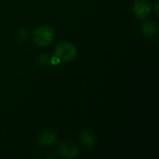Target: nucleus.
<instances>
[{
    "label": "nucleus",
    "instance_id": "obj_4",
    "mask_svg": "<svg viewBox=\"0 0 159 159\" xmlns=\"http://www.w3.org/2000/svg\"><path fill=\"white\" fill-rule=\"evenodd\" d=\"M133 13L140 19L146 18L151 12V6L147 0H135L132 7Z\"/></svg>",
    "mask_w": 159,
    "mask_h": 159
},
{
    "label": "nucleus",
    "instance_id": "obj_7",
    "mask_svg": "<svg viewBox=\"0 0 159 159\" xmlns=\"http://www.w3.org/2000/svg\"><path fill=\"white\" fill-rule=\"evenodd\" d=\"M141 31L143 35L147 37H153L157 34V26L153 21H145L141 26Z\"/></svg>",
    "mask_w": 159,
    "mask_h": 159
},
{
    "label": "nucleus",
    "instance_id": "obj_3",
    "mask_svg": "<svg viewBox=\"0 0 159 159\" xmlns=\"http://www.w3.org/2000/svg\"><path fill=\"white\" fill-rule=\"evenodd\" d=\"M79 153V148L76 143L71 141H65L59 146V154L65 158H74Z\"/></svg>",
    "mask_w": 159,
    "mask_h": 159
},
{
    "label": "nucleus",
    "instance_id": "obj_1",
    "mask_svg": "<svg viewBox=\"0 0 159 159\" xmlns=\"http://www.w3.org/2000/svg\"><path fill=\"white\" fill-rule=\"evenodd\" d=\"M32 38L35 45L39 47H46L51 44V42L53 41L54 30L48 25L40 26L33 32Z\"/></svg>",
    "mask_w": 159,
    "mask_h": 159
},
{
    "label": "nucleus",
    "instance_id": "obj_8",
    "mask_svg": "<svg viewBox=\"0 0 159 159\" xmlns=\"http://www.w3.org/2000/svg\"><path fill=\"white\" fill-rule=\"evenodd\" d=\"M37 61L41 66H48L50 64V57L46 53L39 54L37 57Z\"/></svg>",
    "mask_w": 159,
    "mask_h": 159
},
{
    "label": "nucleus",
    "instance_id": "obj_6",
    "mask_svg": "<svg viewBox=\"0 0 159 159\" xmlns=\"http://www.w3.org/2000/svg\"><path fill=\"white\" fill-rule=\"evenodd\" d=\"M79 141L80 143L88 149L93 148L96 143V136L95 134L88 129H84L79 134Z\"/></svg>",
    "mask_w": 159,
    "mask_h": 159
},
{
    "label": "nucleus",
    "instance_id": "obj_5",
    "mask_svg": "<svg viewBox=\"0 0 159 159\" xmlns=\"http://www.w3.org/2000/svg\"><path fill=\"white\" fill-rule=\"evenodd\" d=\"M38 144L42 147H50L53 146L57 141L58 137L55 133L49 131V130H45L40 133L38 136Z\"/></svg>",
    "mask_w": 159,
    "mask_h": 159
},
{
    "label": "nucleus",
    "instance_id": "obj_10",
    "mask_svg": "<svg viewBox=\"0 0 159 159\" xmlns=\"http://www.w3.org/2000/svg\"><path fill=\"white\" fill-rule=\"evenodd\" d=\"M60 62H61V60L58 57H56V56L50 57V64L51 65H58Z\"/></svg>",
    "mask_w": 159,
    "mask_h": 159
},
{
    "label": "nucleus",
    "instance_id": "obj_9",
    "mask_svg": "<svg viewBox=\"0 0 159 159\" xmlns=\"http://www.w3.org/2000/svg\"><path fill=\"white\" fill-rule=\"evenodd\" d=\"M28 36V31L24 28H20L17 31V39L19 42H24L26 41Z\"/></svg>",
    "mask_w": 159,
    "mask_h": 159
},
{
    "label": "nucleus",
    "instance_id": "obj_2",
    "mask_svg": "<svg viewBox=\"0 0 159 159\" xmlns=\"http://www.w3.org/2000/svg\"><path fill=\"white\" fill-rule=\"evenodd\" d=\"M55 56L58 57L61 61H71L76 57L75 47L69 42H61L55 48Z\"/></svg>",
    "mask_w": 159,
    "mask_h": 159
}]
</instances>
